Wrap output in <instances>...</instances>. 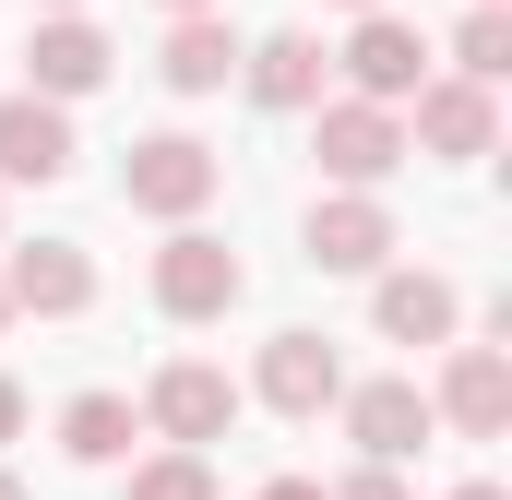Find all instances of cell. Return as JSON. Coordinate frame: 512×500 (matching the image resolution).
<instances>
[{
  "label": "cell",
  "instance_id": "obj_13",
  "mask_svg": "<svg viewBox=\"0 0 512 500\" xmlns=\"http://www.w3.org/2000/svg\"><path fill=\"white\" fill-rule=\"evenodd\" d=\"M382 250H393V215L370 203V191L310 203V262H322V274H382Z\"/></svg>",
  "mask_w": 512,
  "mask_h": 500
},
{
  "label": "cell",
  "instance_id": "obj_1",
  "mask_svg": "<svg viewBox=\"0 0 512 500\" xmlns=\"http://www.w3.org/2000/svg\"><path fill=\"white\" fill-rule=\"evenodd\" d=\"M215 179H227V167H215L191 131H143V143L120 155V203H131V215H155V227H191V215L215 203Z\"/></svg>",
  "mask_w": 512,
  "mask_h": 500
},
{
  "label": "cell",
  "instance_id": "obj_7",
  "mask_svg": "<svg viewBox=\"0 0 512 500\" xmlns=\"http://www.w3.org/2000/svg\"><path fill=\"white\" fill-rule=\"evenodd\" d=\"M501 143V96L489 84H417V120H405V155H489Z\"/></svg>",
  "mask_w": 512,
  "mask_h": 500
},
{
  "label": "cell",
  "instance_id": "obj_16",
  "mask_svg": "<svg viewBox=\"0 0 512 500\" xmlns=\"http://www.w3.org/2000/svg\"><path fill=\"white\" fill-rule=\"evenodd\" d=\"M239 72H251L262 108H322V36H262V48H239Z\"/></svg>",
  "mask_w": 512,
  "mask_h": 500
},
{
  "label": "cell",
  "instance_id": "obj_6",
  "mask_svg": "<svg viewBox=\"0 0 512 500\" xmlns=\"http://www.w3.org/2000/svg\"><path fill=\"white\" fill-rule=\"evenodd\" d=\"M346 84H358V96H382V108H405V96L429 84V36H417V24H393L382 0H370V12H358V36H346Z\"/></svg>",
  "mask_w": 512,
  "mask_h": 500
},
{
  "label": "cell",
  "instance_id": "obj_25",
  "mask_svg": "<svg viewBox=\"0 0 512 500\" xmlns=\"http://www.w3.org/2000/svg\"><path fill=\"white\" fill-rule=\"evenodd\" d=\"M0 500H24V477H12V465H0Z\"/></svg>",
  "mask_w": 512,
  "mask_h": 500
},
{
  "label": "cell",
  "instance_id": "obj_20",
  "mask_svg": "<svg viewBox=\"0 0 512 500\" xmlns=\"http://www.w3.org/2000/svg\"><path fill=\"white\" fill-rule=\"evenodd\" d=\"M334 500H405V477H393V465H358V477H346Z\"/></svg>",
  "mask_w": 512,
  "mask_h": 500
},
{
  "label": "cell",
  "instance_id": "obj_12",
  "mask_svg": "<svg viewBox=\"0 0 512 500\" xmlns=\"http://www.w3.org/2000/svg\"><path fill=\"white\" fill-rule=\"evenodd\" d=\"M60 167H72V108H60V96H36V84H24V96H0V179H36V191H48Z\"/></svg>",
  "mask_w": 512,
  "mask_h": 500
},
{
  "label": "cell",
  "instance_id": "obj_17",
  "mask_svg": "<svg viewBox=\"0 0 512 500\" xmlns=\"http://www.w3.org/2000/svg\"><path fill=\"white\" fill-rule=\"evenodd\" d=\"M131 429H143L131 393H72V405H60V453H72V465H120Z\"/></svg>",
  "mask_w": 512,
  "mask_h": 500
},
{
  "label": "cell",
  "instance_id": "obj_27",
  "mask_svg": "<svg viewBox=\"0 0 512 500\" xmlns=\"http://www.w3.org/2000/svg\"><path fill=\"white\" fill-rule=\"evenodd\" d=\"M48 12H84V0H48Z\"/></svg>",
  "mask_w": 512,
  "mask_h": 500
},
{
  "label": "cell",
  "instance_id": "obj_2",
  "mask_svg": "<svg viewBox=\"0 0 512 500\" xmlns=\"http://www.w3.org/2000/svg\"><path fill=\"white\" fill-rule=\"evenodd\" d=\"M239 250L227 239H203V227H167V250H155V310L167 322H227L239 310Z\"/></svg>",
  "mask_w": 512,
  "mask_h": 500
},
{
  "label": "cell",
  "instance_id": "obj_9",
  "mask_svg": "<svg viewBox=\"0 0 512 500\" xmlns=\"http://www.w3.org/2000/svg\"><path fill=\"white\" fill-rule=\"evenodd\" d=\"M108 60H120V48H108L84 12H48V24L24 36V84H36V96H60V108H72V96H96V84H108Z\"/></svg>",
  "mask_w": 512,
  "mask_h": 500
},
{
  "label": "cell",
  "instance_id": "obj_19",
  "mask_svg": "<svg viewBox=\"0 0 512 500\" xmlns=\"http://www.w3.org/2000/svg\"><path fill=\"white\" fill-rule=\"evenodd\" d=\"M131 500H215V465H203L191 441H167L155 465H131Z\"/></svg>",
  "mask_w": 512,
  "mask_h": 500
},
{
  "label": "cell",
  "instance_id": "obj_5",
  "mask_svg": "<svg viewBox=\"0 0 512 500\" xmlns=\"http://www.w3.org/2000/svg\"><path fill=\"white\" fill-rule=\"evenodd\" d=\"M334 405H346V441H358V453H370V465H405V453H417V441H429V429H441V417H429V393H417V381H346V393H334Z\"/></svg>",
  "mask_w": 512,
  "mask_h": 500
},
{
  "label": "cell",
  "instance_id": "obj_22",
  "mask_svg": "<svg viewBox=\"0 0 512 500\" xmlns=\"http://www.w3.org/2000/svg\"><path fill=\"white\" fill-rule=\"evenodd\" d=\"M12 429H24V381H0V441H12Z\"/></svg>",
  "mask_w": 512,
  "mask_h": 500
},
{
  "label": "cell",
  "instance_id": "obj_8",
  "mask_svg": "<svg viewBox=\"0 0 512 500\" xmlns=\"http://www.w3.org/2000/svg\"><path fill=\"white\" fill-rule=\"evenodd\" d=\"M251 393L274 405V417H334V393H346V358H334L322 334H274V346H262V370H251Z\"/></svg>",
  "mask_w": 512,
  "mask_h": 500
},
{
  "label": "cell",
  "instance_id": "obj_4",
  "mask_svg": "<svg viewBox=\"0 0 512 500\" xmlns=\"http://www.w3.org/2000/svg\"><path fill=\"white\" fill-rule=\"evenodd\" d=\"M143 429L203 453V441H227V429H239V381L203 370V358H167V370H155V393H143Z\"/></svg>",
  "mask_w": 512,
  "mask_h": 500
},
{
  "label": "cell",
  "instance_id": "obj_26",
  "mask_svg": "<svg viewBox=\"0 0 512 500\" xmlns=\"http://www.w3.org/2000/svg\"><path fill=\"white\" fill-rule=\"evenodd\" d=\"M0 334H12V298H0Z\"/></svg>",
  "mask_w": 512,
  "mask_h": 500
},
{
  "label": "cell",
  "instance_id": "obj_3",
  "mask_svg": "<svg viewBox=\"0 0 512 500\" xmlns=\"http://www.w3.org/2000/svg\"><path fill=\"white\" fill-rule=\"evenodd\" d=\"M310 155H322V179L382 191L393 167H405V120H393L382 96H334V108H322V131H310Z\"/></svg>",
  "mask_w": 512,
  "mask_h": 500
},
{
  "label": "cell",
  "instance_id": "obj_28",
  "mask_svg": "<svg viewBox=\"0 0 512 500\" xmlns=\"http://www.w3.org/2000/svg\"><path fill=\"white\" fill-rule=\"evenodd\" d=\"M346 12H370V0H346Z\"/></svg>",
  "mask_w": 512,
  "mask_h": 500
},
{
  "label": "cell",
  "instance_id": "obj_18",
  "mask_svg": "<svg viewBox=\"0 0 512 500\" xmlns=\"http://www.w3.org/2000/svg\"><path fill=\"white\" fill-rule=\"evenodd\" d=\"M453 72H465V84H501V72H512V12H501V0H477V12H465Z\"/></svg>",
  "mask_w": 512,
  "mask_h": 500
},
{
  "label": "cell",
  "instance_id": "obj_14",
  "mask_svg": "<svg viewBox=\"0 0 512 500\" xmlns=\"http://www.w3.org/2000/svg\"><path fill=\"white\" fill-rule=\"evenodd\" d=\"M370 322H382L393 346H453V322H465V298H453V274H382V298H370Z\"/></svg>",
  "mask_w": 512,
  "mask_h": 500
},
{
  "label": "cell",
  "instance_id": "obj_21",
  "mask_svg": "<svg viewBox=\"0 0 512 500\" xmlns=\"http://www.w3.org/2000/svg\"><path fill=\"white\" fill-rule=\"evenodd\" d=\"M262 500H334V489H322V477H274Z\"/></svg>",
  "mask_w": 512,
  "mask_h": 500
},
{
  "label": "cell",
  "instance_id": "obj_23",
  "mask_svg": "<svg viewBox=\"0 0 512 500\" xmlns=\"http://www.w3.org/2000/svg\"><path fill=\"white\" fill-rule=\"evenodd\" d=\"M453 500H512V489H501V477H465V489H453Z\"/></svg>",
  "mask_w": 512,
  "mask_h": 500
},
{
  "label": "cell",
  "instance_id": "obj_15",
  "mask_svg": "<svg viewBox=\"0 0 512 500\" xmlns=\"http://www.w3.org/2000/svg\"><path fill=\"white\" fill-rule=\"evenodd\" d=\"M155 72H167L179 96H215V84L239 72V24H227V12H179L167 48H155Z\"/></svg>",
  "mask_w": 512,
  "mask_h": 500
},
{
  "label": "cell",
  "instance_id": "obj_11",
  "mask_svg": "<svg viewBox=\"0 0 512 500\" xmlns=\"http://www.w3.org/2000/svg\"><path fill=\"white\" fill-rule=\"evenodd\" d=\"M0 298H12V310H36V322H72V310L96 298V262H84L72 239H36V250H12V262H0Z\"/></svg>",
  "mask_w": 512,
  "mask_h": 500
},
{
  "label": "cell",
  "instance_id": "obj_24",
  "mask_svg": "<svg viewBox=\"0 0 512 500\" xmlns=\"http://www.w3.org/2000/svg\"><path fill=\"white\" fill-rule=\"evenodd\" d=\"M167 12H227V0H167Z\"/></svg>",
  "mask_w": 512,
  "mask_h": 500
},
{
  "label": "cell",
  "instance_id": "obj_10",
  "mask_svg": "<svg viewBox=\"0 0 512 500\" xmlns=\"http://www.w3.org/2000/svg\"><path fill=\"white\" fill-rule=\"evenodd\" d=\"M429 417H453L465 441H501V429H512V358H501V346H453V370H441V393H429Z\"/></svg>",
  "mask_w": 512,
  "mask_h": 500
}]
</instances>
